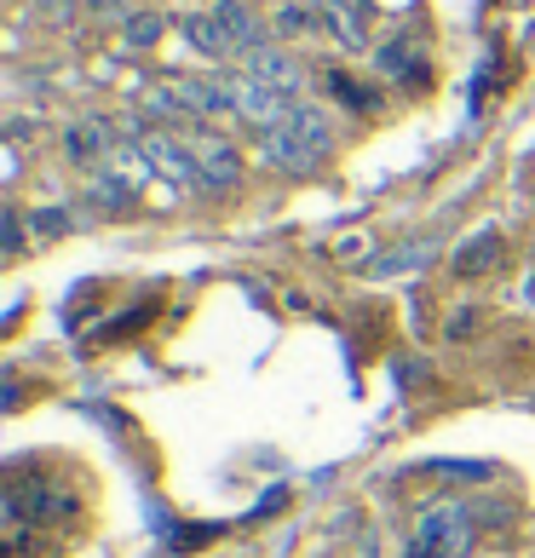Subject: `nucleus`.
<instances>
[{"label":"nucleus","mask_w":535,"mask_h":558,"mask_svg":"<svg viewBox=\"0 0 535 558\" xmlns=\"http://www.w3.org/2000/svg\"><path fill=\"white\" fill-rule=\"evenodd\" d=\"M380 70H386V75H409V70H415V58H409V47H403V40H398V47H386V52H380Z\"/></svg>","instance_id":"f3484780"},{"label":"nucleus","mask_w":535,"mask_h":558,"mask_svg":"<svg viewBox=\"0 0 535 558\" xmlns=\"http://www.w3.org/2000/svg\"><path fill=\"white\" fill-rule=\"evenodd\" d=\"M530 300H535V282H530Z\"/></svg>","instance_id":"aec40b11"},{"label":"nucleus","mask_w":535,"mask_h":558,"mask_svg":"<svg viewBox=\"0 0 535 558\" xmlns=\"http://www.w3.org/2000/svg\"><path fill=\"white\" fill-rule=\"evenodd\" d=\"M431 254H438V242H398V247H386V254H368V259H363V271H368V277H403V271H426Z\"/></svg>","instance_id":"9d476101"},{"label":"nucleus","mask_w":535,"mask_h":558,"mask_svg":"<svg viewBox=\"0 0 535 558\" xmlns=\"http://www.w3.org/2000/svg\"><path fill=\"white\" fill-rule=\"evenodd\" d=\"M70 219H75V214H64V208H52V214L40 208L29 225H35V236H40V242H52V236H64V231H70Z\"/></svg>","instance_id":"dca6fc26"},{"label":"nucleus","mask_w":535,"mask_h":558,"mask_svg":"<svg viewBox=\"0 0 535 558\" xmlns=\"http://www.w3.org/2000/svg\"><path fill=\"white\" fill-rule=\"evenodd\" d=\"M161 35H168V17H161V12H138V17H127V47H156Z\"/></svg>","instance_id":"4468645a"},{"label":"nucleus","mask_w":535,"mask_h":558,"mask_svg":"<svg viewBox=\"0 0 535 558\" xmlns=\"http://www.w3.org/2000/svg\"><path fill=\"white\" fill-rule=\"evenodd\" d=\"M317 24H323V29H335L345 47H368V40H363V24H357V12H352V0H317Z\"/></svg>","instance_id":"ddd939ff"},{"label":"nucleus","mask_w":535,"mask_h":558,"mask_svg":"<svg viewBox=\"0 0 535 558\" xmlns=\"http://www.w3.org/2000/svg\"><path fill=\"white\" fill-rule=\"evenodd\" d=\"M138 150L150 156V168L168 179V184H179V191H208V179H202V161H196V150H184V144L173 138V133H144L138 138Z\"/></svg>","instance_id":"7ed1b4c3"},{"label":"nucleus","mask_w":535,"mask_h":558,"mask_svg":"<svg viewBox=\"0 0 535 558\" xmlns=\"http://www.w3.org/2000/svg\"><path fill=\"white\" fill-rule=\"evenodd\" d=\"M294 105H300V98H294V93H282V87H271V81L236 75V116H242V121H254L259 133H265V128H282V121L294 116Z\"/></svg>","instance_id":"20e7f679"},{"label":"nucleus","mask_w":535,"mask_h":558,"mask_svg":"<svg viewBox=\"0 0 535 558\" xmlns=\"http://www.w3.org/2000/svg\"><path fill=\"white\" fill-rule=\"evenodd\" d=\"M191 150H196V161H202V179H208V191H231V184L242 179V156H236L224 138H196Z\"/></svg>","instance_id":"1a4fd4ad"},{"label":"nucleus","mask_w":535,"mask_h":558,"mask_svg":"<svg viewBox=\"0 0 535 558\" xmlns=\"http://www.w3.org/2000/svg\"><path fill=\"white\" fill-rule=\"evenodd\" d=\"M305 24H312V17H305L300 7H288V12L277 17V29H288V35H294V29H305Z\"/></svg>","instance_id":"6ab92c4d"},{"label":"nucleus","mask_w":535,"mask_h":558,"mask_svg":"<svg viewBox=\"0 0 535 558\" xmlns=\"http://www.w3.org/2000/svg\"><path fill=\"white\" fill-rule=\"evenodd\" d=\"M214 17L224 24V35H231V52H236V58H254L259 47H271V40H265V24H259L248 7H242V0H219Z\"/></svg>","instance_id":"0eeeda50"},{"label":"nucleus","mask_w":535,"mask_h":558,"mask_svg":"<svg viewBox=\"0 0 535 558\" xmlns=\"http://www.w3.org/2000/svg\"><path fill=\"white\" fill-rule=\"evenodd\" d=\"M501 254H507L501 231H478L472 242L455 247V277H489V271L501 265Z\"/></svg>","instance_id":"f8f14e48"},{"label":"nucleus","mask_w":535,"mask_h":558,"mask_svg":"<svg viewBox=\"0 0 535 558\" xmlns=\"http://www.w3.org/2000/svg\"><path fill=\"white\" fill-rule=\"evenodd\" d=\"M0 225H7V254H24V214L7 208V219H0Z\"/></svg>","instance_id":"a211bd4d"},{"label":"nucleus","mask_w":535,"mask_h":558,"mask_svg":"<svg viewBox=\"0 0 535 558\" xmlns=\"http://www.w3.org/2000/svg\"><path fill=\"white\" fill-rule=\"evenodd\" d=\"M259 156L271 161L277 173H294V179H312L323 161H328V144H312L300 138L294 128H265L259 133Z\"/></svg>","instance_id":"f03ea898"},{"label":"nucleus","mask_w":535,"mask_h":558,"mask_svg":"<svg viewBox=\"0 0 535 558\" xmlns=\"http://www.w3.org/2000/svg\"><path fill=\"white\" fill-rule=\"evenodd\" d=\"M121 150V138L110 133V121H75V128H64V156L75 161V168H110V156Z\"/></svg>","instance_id":"39448f33"},{"label":"nucleus","mask_w":535,"mask_h":558,"mask_svg":"<svg viewBox=\"0 0 535 558\" xmlns=\"http://www.w3.org/2000/svg\"><path fill=\"white\" fill-rule=\"evenodd\" d=\"M179 35L191 40L202 58H236V52H231V35H224V24H219L214 12H184V17H179Z\"/></svg>","instance_id":"9b49d317"},{"label":"nucleus","mask_w":535,"mask_h":558,"mask_svg":"<svg viewBox=\"0 0 535 558\" xmlns=\"http://www.w3.org/2000/svg\"><path fill=\"white\" fill-rule=\"evenodd\" d=\"M328 93H335V98H345L352 110H368V105H375V93H363L352 75H328Z\"/></svg>","instance_id":"2eb2a0df"},{"label":"nucleus","mask_w":535,"mask_h":558,"mask_svg":"<svg viewBox=\"0 0 535 558\" xmlns=\"http://www.w3.org/2000/svg\"><path fill=\"white\" fill-rule=\"evenodd\" d=\"M242 75H254V81H271V87H282V93H305V70L288 58L282 47H259L254 58H242Z\"/></svg>","instance_id":"423d86ee"},{"label":"nucleus","mask_w":535,"mask_h":558,"mask_svg":"<svg viewBox=\"0 0 535 558\" xmlns=\"http://www.w3.org/2000/svg\"><path fill=\"white\" fill-rule=\"evenodd\" d=\"M472 507L466 501H443V507H426L421 524H415V542H409V558H466L472 547Z\"/></svg>","instance_id":"f257e3e1"},{"label":"nucleus","mask_w":535,"mask_h":558,"mask_svg":"<svg viewBox=\"0 0 535 558\" xmlns=\"http://www.w3.org/2000/svg\"><path fill=\"white\" fill-rule=\"evenodd\" d=\"M133 202H138V184L121 179L115 168L87 173V208H93V214H127Z\"/></svg>","instance_id":"6e6552de"}]
</instances>
